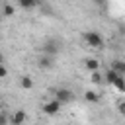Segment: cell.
Masks as SVG:
<instances>
[{
  "label": "cell",
  "mask_w": 125,
  "mask_h": 125,
  "mask_svg": "<svg viewBox=\"0 0 125 125\" xmlns=\"http://www.w3.org/2000/svg\"><path fill=\"white\" fill-rule=\"evenodd\" d=\"M82 39H84L90 47H94V49H102V47H104V37H102V33H100V31L88 29V31H84V33H82Z\"/></svg>",
  "instance_id": "cell-1"
},
{
  "label": "cell",
  "mask_w": 125,
  "mask_h": 125,
  "mask_svg": "<svg viewBox=\"0 0 125 125\" xmlns=\"http://www.w3.org/2000/svg\"><path fill=\"white\" fill-rule=\"evenodd\" d=\"M105 80L113 86V88H117L119 92H125V76H121V74H117L113 68H109L107 72H105Z\"/></svg>",
  "instance_id": "cell-2"
},
{
  "label": "cell",
  "mask_w": 125,
  "mask_h": 125,
  "mask_svg": "<svg viewBox=\"0 0 125 125\" xmlns=\"http://www.w3.org/2000/svg\"><path fill=\"white\" fill-rule=\"evenodd\" d=\"M61 107H62V104L53 98V100H49V102L43 104V113H45V115H57V113L61 111Z\"/></svg>",
  "instance_id": "cell-3"
},
{
  "label": "cell",
  "mask_w": 125,
  "mask_h": 125,
  "mask_svg": "<svg viewBox=\"0 0 125 125\" xmlns=\"http://www.w3.org/2000/svg\"><path fill=\"white\" fill-rule=\"evenodd\" d=\"M59 41H55V39H49V41H45L43 43V55H49V57H55L57 53H59Z\"/></svg>",
  "instance_id": "cell-4"
},
{
  "label": "cell",
  "mask_w": 125,
  "mask_h": 125,
  "mask_svg": "<svg viewBox=\"0 0 125 125\" xmlns=\"http://www.w3.org/2000/svg\"><path fill=\"white\" fill-rule=\"evenodd\" d=\"M72 98H74V96H72V92H70L68 88H57V90H55V100H59L61 104H68Z\"/></svg>",
  "instance_id": "cell-5"
},
{
  "label": "cell",
  "mask_w": 125,
  "mask_h": 125,
  "mask_svg": "<svg viewBox=\"0 0 125 125\" xmlns=\"http://www.w3.org/2000/svg\"><path fill=\"white\" fill-rule=\"evenodd\" d=\"M25 119H27V115H25L23 109H16V111L10 115V123H12V125H23Z\"/></svg>",
  "instance_id": "cell-6"
},
{
  "label": "cell",
  "mask_w": 125,
  "mask_h": 125,
  "mask_svg": "<svg viewBox=\"0 0 125 125\" xmlns=\"http://www.w3.org/2000/svg\"><path fill=\"white\" fill-rule=\"evenodd\" d=\"M37 64H39L41 68H51V66L55 64V59H53V57H49V55H41V57H39V61H37Z\"/></svg>",
  "instance_id": "cell-7"
},
{
  "label": "cell",
  "mask_w": 125,
  "mask_h": 125,
  "mask_svg": "<svg viewBox=\"0 0 125 125\" xmlns=\"http://www.w3.org/2000/svg\"><path fill=\"white\" fill-rule=\"evenodd\" d=\"M84 66H86L90 72H98V68H100V61L90 57V59H86V61H84Z\"/></svg>",
  "instance_id": "cell-8"
},
{
  "label": "cell",
  "mask_w": 125,
  "mask_h": 125,
  "mask_svg": "<svg viewBox=\"0 0 125 125\" xmlns=\"http://www.w3.org/2000/svg\"><path fill=\"white\" fill-rule=\"evenodd\" d=\"M111 68H113L117 74L125 76V61H121V59H115V61L111 62Z\"/></svg>",
  "instance_id": "cell-9"
},
{
  "label": "cell",
  "mask_w": 125,
  "mask_h": 125,
  "mask_svg": "<svg viewBox=\"0 0 125 125\" xmlns=\"http://www.w3.org/2000/svg\"><path fill=\"white\" fill-rule=\"evenodd\" d=\"M18 6L23 8V10H33V8L39 6V2L37 0H18Z\"/></svg>",
  "instance_id": "cell-10"
},
{
  "label": "cell",
  "mask_w": 125,
  "mask_h": 125,
  "mask_svg": "<svg viewBox=\"0 0 125 125\" xmlns=\"http://www.w3.org/2000/svg\"><path fill=\"white\" fill-rule=\"evenodd\" d=\"M84 100L90 102V104H98V102H100V94L94 92V90H86V92H84Z\"/></svg>",
  "instance_id": "cell-11"
},
{
  "label": "cell",
  "mask_w": 125,
  "mask_h": 125,
  "mask_svg": "<svg viewBox=\"0 0 125 125\" xmlns=\"http://www.w3.org/2000/svg\"><path fill=\"white\" fill-rule=\"evenodd\" d=\"M14 14H16V6L10 2H4L2 4V16H14Z\"/></svg>",
  "instance_id": "cell-12"
},
{
  "label": "cell",
  "mask_w": 125,
  "mask_h": 125,
  "mask_svg": "<svg viewBox=\"0 0 125 125\" xmlns=\"http://www.w3.org/2000/svg\"><path fill=\"white\" fill-rule=\"evenodd\" d=\"M20 86H21L23 90H31V88H33V80H31V76H27V74L21 76V78H20Z\"/></svg>",
  "instance_id": "cell-13"
},
{
  "label": "cell",
  "mask_w": 125,
  "mask_h": 125,
  "mask_svg": "<svg viewBox=\"0 0 125 125\" xmlns=\"http://www.w3.org/2000/svg\"><path fill=\"white\" fill-rule=\"evenodd\" d=\"M90 80H92L94 84H100V82H102V74H100V72H92V76H90Z\"/></svg>",
  "instance_id": "cell-14"
},
{
  "label": "cell",
  "mask_w": 125,
  "mask_h": 125,
  "mask_svg": "<svg viewBox=\"0 0 125 125\" xmlns=\"http://www.w3.org/2000/svg\"><path fill=\"white\" fill-rule=\"evenodd\" d=\"M10 123V115L6 113V111H2V115H0V125H8Z\"/></svg>",
  "instance_id": "cell-15"
},
{
  "label": "cell",
  "mask_w": 125,
  "mask_h": 125,
  "mask_svg": "<svg viewBox=\"0 0 125 125\" xmlns=\"http://www.w3.org/2000/svg\"><path fill=\"white\" fill-rule=\"evenodd\" d=\"M8 76V66H6V62H2V66H0V78H6Z\"/></svg>",
  "instance_id": "cell-16"
},
{
  "label": "cell",
  "mask_w": 125,
  "mask_h": 125,
  "mask_svg": "<svg viewBox=\"0 0 125 125\" xmlns=\"http://www.w3.org/2000/svg\"><path fill=\"white\" fill-rule=\"evenodd\" d=\"M117 111H119L121 115H125V100H121V102L117 104Z\"/></svg>",
  "instance_id": "cell-17"
}]
</instances>
